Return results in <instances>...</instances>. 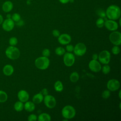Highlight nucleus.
I'll return each mask as SVG.
<instances>
[{
	"mask_svg": "<svg viewBox=\"0 0 121 121\" xmlns=\"http://www.w3.org/2000/svg\"><path fill=\"white\" fill-rule=\"evenodd\" d=\"M105 14L108 19L115 20L120 18L121 12L120 8L118 6L112 5L107 8Z\"/></svg>",
	"mask_w": 121,
	"mask_h": 121,
	"instance_id": "obj_1",
	"label": "nucleus"
},
{
	"mask_svg": "<svg viewBox=\"0 0 121 121\" xmlns=\"http://www.w3.org/2000/svg\"><path fill=\"white\" fill-rule=\"evenodd\" d=\"M5 54L9 59L12 60H15L19 57L20 52L17 47L15 46L10 45L6 49Z\"/></svg>",
	"mask_w": 121,
	"mask_h": 121,
	"instance_id": "obj_2",
	"label": "nucleus"
},
{
	"mask_svg": "<svg viewBox=\"0 0 121 121\" xmlns=\"http://www.w3.org/2000/svg\"><path fill=\"white\" fill-rule=\"evenodd\" d=\"M35 65L38 69L44 70L47 69L50 65V60L46 57H40L35 61Z\"/></svg>",
	"mask_w": 121,
	"mask_h": 121,
	"instance_id": "obj_3",
	"label": "nucleus"
},
{
	"mask_svg": "<svg viewBox=\"0 0 121 121\" xmlns=\"http://www.w3.org/2000/svg\"><path fill=\"white\" fill-rule=\"evenodd\" d=\"M61 114L63 118L66 119H70L74 117L76 115V110L75 108L70 105L65 106L61 110Z\"/></svg>",
	"mask_w": 121,
	"mask_h": 121,
	"instance_id": "obj_4",
	"label": "nucleus"
},
{
	"mask_svg": "<svg viewBox=\"0 0 121 121\" xmlns=\"http://www.w3.org/2000/svg\"><path fill=\"white\" fill-rule=\"evenodd\" d=\"M109 40L113 44L120 45L121 44V33L119 31H113L109 35Z\"/></svg>",
	"mask_w": 121,
	"mask_h": 121,
	"instance_id": "obj_5",
	"label": "nucleus"
},
{
	"mask_svg": "<svg viewBox=\"0 0 121 121\" xmlns=\"http://www.w3.org/2000/svg\"><path fill=\"white\" fill-rule=\"evenodd\" d=\"M73 52L74 54L77 56H83L86 52V45L82 43H78L74 47Z\"/></svg>",
	"mask_w": 121,
	"mask_h": 121,
	"instance_id": "obj_6",
	"label": "nucleus"
},
{
	"mask_svg": "<svg viewBox=\"0 0 121 121\" xmlns=\"http://www.w3.org/2000/svg\"><path fill=\"white\" fill-rule=\"evenodd\" d=\"M99 61L104 64H108L111 59L110 53L106 50H104L100 52L98 56Z\"/></svg>",
	"mask_w": 121,
	"mask_h": 121,
	"instance_id": "obj_7",
	"label": "nucleus"
},
{
	"mask_svg": "<svg viewBox=\"0 0 121 121\" xmlns=\"http://www.w3.org/2000/svg\"><path fill=\"white\" fill-rule=\"evenodd\" d=\"M63 56V62L64 64L68 67L72 66L75 60V57L74 54L71 52H65Z\"/></svg>",
	"mask_w": 121,
	"mask_h": 121,
	"instance_id": "obj_8",
	"label": "nucleus"
},
{
	"mask_svg": "<svg viewBox=\"0 0 121 121\" xmlns=\"http://www.w3.org/2000/svg\"><path fill=\"white\" fill-rule=\"evenodd\" d=\"M44 104L48 108H53L56 104V101L55 97L51 95H47L43 97Z\"/></svg>",
	"mask_w": 121,
	"mask_h": 121,
	"instance_id": "obj_9",
	"label": "nucleus"
},
{
	"mask_svg": "<svg viewBox=\"0 0 121 121\" xmlns=\"http://www.w3.org/2000/svg\"><path fill=\"white\" fill-rule=\"evenodd\" d=\"M15 26V23L11 18H7L3 20L2 23V27L4 30L7 32L13 30Z\"/></svg>",
	"mask_w": 121,
	"mask_h": 121,
	"instance_id": "obj_10",
	"label": "nucleus"
},
{
	"mask_svg": "<svg viewBox=\"0 0 121 121\" xmlns=\"http://www.w3.org/2000/svg\"><path fill=\"white\" fill-rule=\"evenodd\" d=\"M107 87L110 91H115L120 87V83L116 79H111L107 82Z\"/></svg>",
	"mask_w": 121,
	"mask_h": 121,
	"instance_id": "obj_11",
	"label": "nucleus"
},
{
	"mask_svg": "<svg viewBox=\"0 0 121 121\" xmlns=\"http://www.w3.org/2000/svg\"><path fill=\"white\" fill-rule=\"evenodd\" d=\"M88 67L89 69L94 72H99L102 69L100 63L97 60H92L89 62Z\"/></svg>",
	"mask_w": 121,
	"mask_h": 121,
	"instance_id": "obj_12",
	"label": "nucleus"
},
{
	"mask_svg": "<svg viewBox=\"0 0 121 121\" xmlns=\"http://www.w3.org/2000/svg\"><path fill=\"white\" fill-rule=\"evenodd\" d=\"M104 26L109 30L114 31L116 30L118 28V23L114 20L109 19L104 21Z\"/></svg>",
	"mask_w": 121,
	"mask_h": 121,
	"instance_id": "obj_13",
	"label": "nucleus"
},
{
	"mask_svg": "<svg viewBox=\"0 0 121 121\" xmlns=\"http://www.w3.org/2000/svg\"><path fill=\"white\" fill-rule=\"evenodd\" d=\"M71 40V36L67 34H63L60 35L58 38V41L62 45L69 44Z\"/></svg>",
	"mask_w": 121,
	"mask_h": 121,
	"instance_id": "obj_14",
	"label": "nucleus"
},
{
	"mask_svg": "<svg viewBox=\"0 0 121 121\" xmlns=\"http://www.w3.org/2000/svg\"><path fill=\"white\" fill-rule=\"evenodd\" d=\"M17 97L20 101L25 103L28 100L29 95L26 91L21 90L17 93Z\"/></svg>",
	"mask_w": 121,
	"mask_h": 121,
	"instance_id": "obj_15",
	"label": "nucleus"
},
{
	"mask_svg": "<svg viewBox=\"0 0 121 121\" xmlns=\"http://www.w3.org/2000/svg\"><path fill=\"white\" fill-rule=\"evenodd\" d=\"M13 8L12 2L9 0L5 1L2 5V9L4 12L8 13L12 10Z\"/></svg>",
	"mask_w": 121,
	"mask_h": 121,
	"instance_id": "obj_16",
	"label": "nucleus"
},
{
	"mask_svg": "<svg viewBox=\"0 0 121 121\" xmlns=\"http://www.w3.org/2000/svg\"><path fill=\"white\" fill-rule=\"evenodd\" d=\"M14 70L13 67L10 64H7L5 65L2 69L3 74L7 76H11L13 73Z\"/></svg>",
	"mask_w": 121,
	"mask_h": 121,
	"instance_id": "obj_17",
	"label": "nucleus"
},
{
	"mask_svg": "<svg viewBox=\"0 0 121 121\" xmlns=\"http://www.w3.org/2000/svg\"><path fill=\"white\" fill-rule=\"evenodd\" d=\"M35 104L31 101H26L24 106V108L28 112H31L35 110Z\"/></svg>",
	"mask_w": 121,
	"mask_h": 121,
	"instance_id": "obj_18",
	"label": "nucleus"
},
{
	"mask_svg": "<svg viewBox=\"0 0 121 121\" xmlns=\"http://www.w3.org/2000/svg\"><path fill=\"white\" fill-rule=\"evenodd\" d=\"M43 95L40 93L36 94L33 97V102L34 104H40L43 101Z\"/></svg>",
	"mask_w": 121,
	"mask_h": 121,
	"instance_id": "obj_19",
	"label": "nucleus"
},
{
	"mask_svg": "<svg viewBox=\"0 0 121 121\" xmlns=\"http://www.w3.org/2000/svg\"><path fill=\"white\" fill-rule=\"evenodd\" d=\"M39 121H50L51 120V116L47 113H42L38 117Z\"/></svg>",
	"mask_w": 121,
	"mask_h": 121,
	"instance_id": "obj_20",
	"label": "nucleus"
},
{
	"mask_svg": "<svg viewBox=\"0 0 121 121\" xmlns=\"http://www.w3.org/2000/svg\"><path fill=\"white\" fill-rule=\"evenodd\" d=\"M24 106V104H23V103L19 101L16 102L15 103L14 105V108L17 112H21L23 110Z\"/></svg>",
	"mask_w": 121,
	"mask_h": 121,
	"instance_id": "obj_21",
	"label": "nucleus"
},
{
	"mask_svg": "<svg viewBox=\"0 0 121 121\" xmlns=\"http://www.w3.org/2000/svg\"><path fill=\"white\" fill-rule=\"evenodd\" d=\"M55 90L57 92H61L63 89V86L62 82L59 80L56 81L54 85Z\"/></svg>",
	"mask_w": 121,
	"mask_h": 121,
	"instance_id": "obj_22",
	"label": "nucleus"
},
{
	"mask_svg": "<svg viewBox=\"0 0 121 121\" xmlns=\"http://www.w3.org/2000/svg\"><path fill=\"white\" fill-rule=\"evenodd\" d=\"M79 78V74L77 72H76V71L72 72L70 74L69 77L70 80L71 81V82L73 83H75L77 82Z\"/></svg>",
	"mask_w": 121,
	"mask_h": 121,
	"instance_id": "obj_23",
	"label": "nucleus"
},
{
	"mask_svg": "<svg viewBox=\"0 0 121 121\" xmlns=\"http://www.w3.org/2000/svg\"><path fill=\"white\" fill-rule=\"evenodd\" d=\"M7 94L3 90H0V103H4L8 99Z\"/></svg>",
	"mask_w": 121,
	"mask_h": 121,
	"instance_id": "obj_24",
	"label": "nucleus"
},
{
	"mask_svg": "<svg viewBox=\"0 0 121 121\" xmlns=\"http://www.w3.org/2000/svg\"><path fill=\"white\" fill-rule=\"evenodd\" d=\"M55 53L59 56H61L65 53V50L62 47H58L55 50Z\"/></svg>",
	"mask_w": 121,
	"mask_h": 121,
	"instance_id": "obj_25",
	"label": "nucleus"
},
{
	"mask_svg": "<svg viewBox=\"0 0 121 121\" xmlns=\"http://www.w3.org/2000/svg\"><path fill=\"white\" fill-rule=\"evenodd\" d=\"M104 20L103 18L100 17L98 18L96 21V25L98 28H102L104 26Z\"/></svg>",
	"mask_w": 121,
	"mask_h": 121,
	"instance_id": "obj_26",
	"label": "nucleus"
},
{
	"mask_svg": "<svg viewBox=\"0 0 121 121\" xmlns=\"http://www.w3.org/2000/svg\"><path fill=\"white\" fill-rule=\"evenodd\" d=\"M18 42L17 39L14 36L11 37L9 39V44L11 46H15L17 44Z\"/></svg>",
	"mask_w": 121,
	"mask_h": 121,
	"instance_id": "obj_27",
	"label": "nucleus"
},
{
	"mask_svg": "<svg viewBox=\"0 0 121 121\" xmlns=\"http://www.w3.org/2000/svg\"><path fill=\"white\" fill-rule=\"evenodd\" d=\"M11 18L14 21V22H17L21 19V17L18 13H15L11 15Z\"/></svg>",
	"mask_w": 121,
	"mask_h": 121,
	"instance_id": "obj_28",
	"label": "nucleus"
},
{
	"mask_svg": "<svg viewBox=\"0 0 121 121\" xmlns=\"http://www.w3.org/2000/svg\"><path fill=\"white\" fill-rule=\"evenodd\" d=\"M110 67L107 64H105L102 68V72L104 74H108L110 72Z\"/></svg>",
	"mask_w": 121,
	"mask_h": 121,
	"instance_id": "obj_29",
	"label": "nucleus"
},
{
	"mask_svg": "<svg viewBox=\"0 0 121 121\" xmlns=\"http://www.w3.org/2000/svg\"><path fill=\"white\" fill-rule=\"evenodd\" d=\"M110 94H111V93H110V90H105L103 92V93L102 94V96L104 99H108L110 97Z\"/></svg>",
	"mask_w": 121,
	"mask_h": 121,
	"instance_id": "obj_30",
	"label": "nucleus"
},
{
	"mask_svg": "<svg viewBox=\"0 0 121 121\" xmlns=\"http://www.w3.org/2000/svg\"><path fill=\"white\" fill-rule=\"evenodd\" d=\"M112 52L114 55L118 54L120 52V49L117 45H115L112 47Z\"/></svg>",
	"mask_w": 121,
	"mask_h": 121,
	"instance_id": "obj_31",
	"label": "nucleus"
},
{
	"mask_svg": "<svg viewBox=\"0 0 121 121\" xmlns=\"http://www.w3.org/2000/svg\"><path fill=\"white\" fill-rule=\"evenodd\" d=\"M37 119V117L36 115L34 114H31L29 115L27 118V120L29 121H36Z\"/></svg>",
	"mask_w": 121,
	"mask_h": 121,
	"instance_id": "obj_32",
	"label": "nucleus"
},
{
	"mask_svg": "<svg viewBox=\"0 0 121 121\" xmlns=\"http://www.w3.org/2000/svg\"><path fill=\"white\" fill-rule=\"evenodd\" d=\"M42 55L44 57H48L50 55V51L48 49H44L42 52Z\"/></svg>",
	"mask_w": 121,
	"mask_h": 121,
	"instance_id": "obj_33",
	"label": "nucleus"
},
{
	"mask_svg": "<svg viewBox=\"0 0 121 121\" xmlns=\"http://www.w3.org/2000/svg\"><path fill=\"white\" fill-rule=\"evenodd\" d=\"M97 14L100 17L102 18H104L106 17V14L105 12L101 9H99L98 10Z\"/></svg>",
	"mask_w": 121,
	"mask_h": 121,
	"instance_id": "obj_34",
	"label": "nucleus"
},
{
	"mask_svg": "<svg viewBox=\"0 0 121 121\" xmlns=\"http://www.w3.org/2000/svg\"><path fill=\"white\" fill-rule=\"evenodd\" d=\"M73 49H74V46L72 45L69 44H67L66 47V50L68 52H71L72 51H73Z\"/></svg>",
	"mask_w": 121,
	"mask_h": 121,
	"instance_id": "obj_35",
	"label": "nucleus"
},
{
	"mask_svg": "<svg viewBox=\"0 0 121 121\" xmlns=\"http://www.w3.org/2000/svg\"><path fill=\"white\" fill-rule=\"evenodd\" d=\"M52 35L54 36V37H58L59 36V35H60V32L59 31V30H57V29H54L52 31Z\"/></svg>",
	"mask_w": 121,
	"mask_h": 121,
	"instance_id": "obj_36",
	"label": "nucleus"
},
{
	"mask_svg": "<svg viewBox=\"0 0 121 121\" xmlns=\"http://www.w3.org/2000/svg\"><path fill=\"white\" fill-rule=\"evenodd\" d=\"M39 93H40L42 94L43 95H44V96H45V95H48V90H47L46 88H43Z\"/></svg>",
	"mask_w": 121,
	"mask_h": 121,
	"instance_id": "obj_37",
	"label": "nucleus"
},
{
	"mask_svg": "<svg viewBox=\"0 0 121 121\" xmlns=\"http://www.w3.org/2000/svg\"><path fill=\"white\" fill-rule=\"evenodd\" d=\"M17 24L18 26H21L23 25V24H24V22H23L22 20H19L17 22Z\"/></svg>",
	"mask_w": 121,
	"mask_h": 121,
	"instance_id": "obj_38",
	"label": "nucleus"
},
{
	"mask_svg": "<svg viewBox=\"0 0 121 121\" xmlns=\"http://www.w3.org/2000/svg\"><path fill=\"white\" fill-rule=\"evenodd\" d=\"M60 2L62 4H66L69 2V0H59Z\"/></svg>",
	"mask_w": 121,
	"mask_h": 121,
	"instance_id": "obj_39",
	"label": "nucleus"
},
{
	"mask_svg": "<svg viewBox=\"0 0 121 121\" xmlns=\"http://www.w3.org/2000/svg\"><path fill=\"white\" fill-rule=\"evenodd\" d=\"M98 58V55L97 54H94L93 55H92V59L93 60H96Z\"/></svg>",
	"mask_w": 121,
	"mask_h": 121,
	"instance_id": "obj_40",
	"label": "nucleus"
},
{
	"mask_svg": "<svg viewBox=\"0 0 121 121\" xmlns=\"http://www.w3.org/2000/svg\"><path fill=\"white\" fill-rule=\"evenodd\" d=\"M3 20H3V17L2 16L1 14H0V25L2 24Z\"/></svg>",
	"mask_w": 121,
	"mask_h": 121,
	"instance_id": "obj_41",
	"label": "nucleus"
},
{
	"mask_svg": "<svg viewBox=\"0 0 121 121\" xmlns=\"http://www.w3.org/2000/svg\"><path fill=\"white\" fill-rule=\"evenodd\" d=\"M11 15L10 14H8L7 15V18H11Z\"/></svg>",
	"mask_w": 121,
	"mask_h": 121,
	"instance_id": "obj_42",
	"label": "nucleus"
},
{
	"mask_svg": "<svg viewBox=\"0 0 121 121\" xmlns=\"http://www.w3.org/2000/svg\"><path fill=\"white\" fill-rule=\"evenodd\" d=\"M121 90H120L119 91V98L121 99Z\"/></svg>",
	"mask_w": 121,
	"mask_h": 121,
	"instance_id": "obj_43",
	"label": "nucleus"
},
{
	"mask_svg": "<svg viewBox=\"0 0 121 121\" xmlns=\"http://www.w3.org/2000/svg\"><path fill=\"white\" fill-rule=\"evenodd\" d=\"M74 0H69V2H71V3H73L74 2Z\"/></svg>",
	"mask_w": 121,
	"mask_h": 121,
	"instance_id": "obj_44",
	"label": "nucleus"
},
{
	"mask_svg": "<svg viewBox=\"0 0 121 121\" xmlns=\"http://www.w3.org/2000/svg\"><path fill=\"white\" fill-rule=\"evenodd\" d=\"M119 24H120V26L121 25V18H120V20H119Z\"/></svg>",
	"mask_w": 121,
	"mask_h": 121,
	"instance_id": "obj_45",
	"label": "nucleus"
},
{
	"mask_svg": "<svg viewBox=\"0 0 121 121\" xmlns=\"http://www.w3.org/2000/svg\"><path fill=\"white\" fill-rule=\"evenodd\" d=\"M121 103H120V105H119V107H120V109H121Z\"/></svg>",
	"mask_w": 121,
	"mask_h": 121,
	"instance_id": "obj_46",
	"label": "nucleus"
},
{
	"mask_svg": "<svg viewBox=\"0 0 121 121\" xmlns=\"http://www.w3.org/2000/svg\"><path fill=\"white\" fill-rule=\"evenodd\" d=\"M29 0V1H31V0Z\"/></svg>",
	"mask_w": 121,
	"mask_h": 121,
	"instance_id": "obj_47",
	"label": "nucleus"
}]
</instances>
